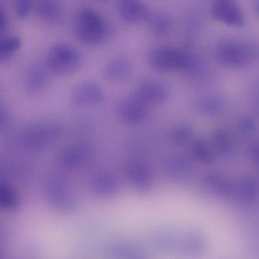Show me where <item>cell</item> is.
<instances>
[{
    "label": "cell",
    "mask_w": 259,
    "mask_h": 259,
    "mask_svg": "<svg viewBox=\"0 0 259 259\" xmlns=\"http://www.w3.org/2000/svg\"><path fill=\"white\" fill-rule=\"evenodd\" d=\"M199 109L205 114L214 115L221 110L222 104L220 100L213 96H204L197 101Z\"/></svg>",
    "instance_id": "22"
},
{
    "label": "cell",
    "mask_w": 259,
    "mask_h": 259,
    "mask_svg": "<svg viewBox=\"0 0 259 259\" xmlns=\"http://www.w3.org/2000/svg\"><path fill=\"white\" fill-rule=\"evenodd\" d=\"M190 157L193 162L204 166H213L217 162L215 152L202 138L197 139L192 143Z\"/></svg>",
    "instance_id": "16"
},
{
    "label": "cell",
    "mask_w": 259,
    "mask_h": 259,
    "mask_svg": "<svg viewBox=\"0 0 259 259\" xmlns=\"http://www.w3.org/2000/svg\"><path fill=\"white\" fill-rule=\"evenodd\" d=\"M147 105L134 96L120 100L116 105V112L123 121L137 124L144 121L147 116Z\"/></svg>",
    "instance_id": "12"
},
{
    "label": "cell",
    "mask_w": 259,
    "mask_h": 259,
    "mask_svg": "<svg viewBox=\"0 0 259 259\" xmlns=\"http://www.w3.org/2000/svg\"><path fill=\"white\" fill-rule=\"evenodd\" d=\"M21 40L17 36L2 38L0 42V63L7 62L20 49Z\"/></svg>",
    "instance_id": "19"
},
{
    "label": "cell",
    "mask_w": 259,
    "mask_h": 259,
    "mask_svg": "<svg viewBox=\"0 0 259 259\" xmlns=\"http://www.w3.org/2000/svg\"><path fill=\"white\" fill-rule=\"evenodd\" d=\"M214 146L220 155H227L231 151L233 147L230 137L223 130H217L214 135Z\"/></svg>",
    "instance_id": "21"
},
{
    "label": "cell",
    "mask_w": 259,
    "mask_h": 259,
    "mask_svg": "<svg viewBox=\"0 0 259 259\" xmlns=\"http://www.w3.org/2000/svg\"><path fill=\"white\" fill-rule=\"evenodd\" d=\"M122 171L128 185L136 193L146 195L155 190L156 174L146 161L139 158L127 159L122 164Z\"/></svg>",
    "instance_id": "2"
},
{
    "label": "cell",
    "mask_w": 259,
    "mask_h": 259,
    "mask_svg": "<svg viewBox=\"0 0 259 259\" xmlns=\"http://www.w3.org/2000/svg\"><path fill=\"white\" fill-rule=\"evenodd\" d=\"M117 9L123 21L127 23H136L150 16L147 6L141 0H118Z\"/></svg>",
    "instance_id": "15"
},
{
    "label": "cell",
    "mask_w": 259,
    "mask_h": 259,
    "mask_svg": "<svg viewBox=\"0 0 259 259\" xmlns=\"http://www.w3.org/2000/svg\"><path fill=\"white\" fill-rule=\"evenodd\" d=\"M193 161L190 157L176 154L166 158L161 164L164 177L168 181L178 183L187 182L194 175Z\"/></svg>",
    "instance_id": "8"
},
{
    "label": "cell",
    "mask_w": 259,
    "mask_h": 259,
    "mask_svg": "<svg viewBox=\"0 0 259 259\" xmlns=\"http://www.w3.org/2000/svg\"><path fill=\"white\" fill-rule=\"evenodd\" d=\"M79 52L71 45L59 43L51 47L48 52L46 65L52 72L61 76L76 72L81 66Z\"/></svg>",
    "instance_id": "5"
},
{
    "label": "cell",
    "mask_w": 259,
    "mask_h": 259,
    "mask_svg": "<svg viewBox=\"0 0 259 259\" xmlns=\"http://www.w3.org/2000/svg\"><path fill=\"white\" fill-rule=\"evenodd\" d=\"M254 54V51L250 46L232 40L221 42L216 49V56L219 61L230 67L245 65Z\"/></svg>",
    "instance_id": "7"
},
{
    "label": "cell",
    "mask_w": 259,
    "mask_h": 259,
    "mask_svg": "<svg viewBox=\"0 0 259 259\" xmlns=\"http://www.w3.org/2000/svg\"><path fill=\"white\" fill-rule=\"evenodd\" d=\"M103 1H107V0H103Z\"/></svg>",
    "instance_id": "30"
},
{
    "label": "cell",
    "mask_w": 259,
    "mask_h": 259,
    "mask_svg": "<svg viewBox=\"0 0 259 259\" xmlns=\"http://www.w3.org/2000/svg\"><path fill=\"white\" fill-rule=\"evenodd\" d=\"M34 3V0H17L15 7L17 15L21 18L26 17L31 12Z\"/></svg>",
    "instance_id": "24"
},
{
    "label": "cell",
    "mask_w": 259,
    "mask_h": 259,
    "mask_svg": "<svg viewBox=\"0 0 259 259\" xmlns=\"http://www.w3.org/2000/svg\"><path fill=\"white\" fill-rule=\"evenodd\" d=\"M256 9H257V12L259 13V0L257 1V3H256Z\"/></svg>",
    "instance_id": "28"
},
{
    "label": "cell",
    "mask_w": 259,
    "mask_h": 259,
    "mask_svg": "<svg viewBox=\"0 0 259 259\" xmlns=\"http://www.w3.org/2000/svg\"><path fill=\"white\" fill-rule=\"evenodd\" d=\"M167 244L168 251H176L184 255H195L205 250L206 241L203 234L193 228L177 229L169 226Z\"/></svg>",
    "instance_id": "3"
},
{
    "label": "cell",
    "mask_w": 259,
    "mask_h": 259,
    "mask_svg": "<svg viewBox=\"0 0 259 259\" xmlns=\"http://www.w3.org/2000/svg\"><path fill=\"white\" fill-rule=\"evenodd\" d=\"M111 254L118 258H142L147 254V249L141 241L135 239H121L110 243L108 246Z\"/></svg>",
    "instance_id": "13"
},
{
    "label": "cell",
    "mask_w": 259,
    "mask_h": 259,
    "mask_svg": "<svg viewBox=\"0 0 259 259\" xmlns=\"http://www.w3.org/2000/svg\"><path fill=\"white\" fill-rule=\"evenodd\" d=\"M7 18L6 13L3 8L1 9V26L0 33L2 36L6 31L7 28Z\"/></svg>",
    "instance_id": "26"
},
{
    "label": "cell",
    "mask_w": 259,
    "mask_h": 259,
    "mask_svg": "<svg viewBox=\"0 0 259 259\" xmlns=\"http://www.w3.org/2000/svg\"><path fill=\"white\" fill-rule=\"evenodd\" d=\"M35 5L38 15L44 20L56 23L61 20L62 10L56 0H37Z\"/></svg>",
    "instance_id": "18"
},
{
    "label": "cell",
    "mask_w": 259,
    "mask_h": 259,
    "mask_svg": "<svg viewBox=\"0 0 259 259\" xmlns=\"http://www.w3.org/2000/svg\"><path fill=\"white\" fill-rule=\"evenodd\" d=\"M168 90L159 81L146 79L140 83L134 96L146 105H157L163 103L167 99Z\"/></svg>",
    "instance_id": "10"
},
{
    "label": "cell",
    "mask_w": 259,
    "mask_h": 259,
    "mask_svg": "<svg viewBox=\"0 0 259 259\" xmlns=\"http://www.w3.org/2000/svg\"><path fill=\"white\" fill-rule=\"evenodd\" d=\"M211 13L214 19L230 26L240 27L244 23L243 13L234 1L215 2Z\"/></svg>",
    "instance_id": "11"
},
{
    "label": "cell",
    "mask_w": 259,
    "mask_h": 259,
    "mask_svg": "<svg viewBox=\"0 0 259 259\" xmlns=\"http://www.w3.org/2000/svg\"><path fill=\"white\" fill-rule=\"evenodd\" d=\"M131 64L127 57L120 56L112 59L105 67L103 75L111 81H119L126 79L130 74Z\"/></svg>",
    "instance_id": "17"
},
{
    "label": "cell",
    "mask_w": 259,
    "mask_h": 259,
    "mask_svg": "<svg viewBox=\"0 0 259 259\" xmlns=\"http://www.w3.org/2000/svg\"><path fill=\"white\" fill-rule=\"evenodd\" d=\"M149 62L154 69L161 71L176 70L189 71L196 62L187 53L165 47L154 49L149 55Z\"/></svg>",
    "instance_id": "6"
},
{
    "label": "cell",
    "mask_w": 259,
    "mask_h": 259,
    "mask_svg": "<svg viewBox=\"0 0 259 259\" xmlns=\"http://www.w3.org/2000/svg\"><path fill=\"white\" fill-rule=\"evenodd\" d=\"M151 27L153 31L158 35L162 36L167 33L170 27L169 19L164 15L157 14L151 20Z\"/></svg>",
    "instance_id": "23"
},
{
    "label": "cell",
    "mask_w": 259,
    "mask_h": 259,
    "mask_svg": "<svg viewBox=\"0 0 259 259\" xmlns=\"http://www.w3.org/2000/svg\"><path fill=\"white\" fill-rule=\"evenodd\" d=\"M234 1V0H215V2Z\"/></svg>",
    "instance_id": "29"
},
{
    "label": "cell",
    "mask_w": 259,
    "mask_h": 259,
    "mask_svg": "<svg viewBox=\"0 0 259 259\" xmlns=\"http://www.w3.org/2000/svg\"><path fill=\"white\" fill-rule=\"evenodd\" d=\"M74 30L78 40L88 45L100 43L105 36L106 28L102 18L89 9L80 10L74 21Z\"/></svg>",
    "instance_id": "4"
},
{
    "label": "cell",
    "mask_w": 259,
    "mask_h": 259,
    "mask_svg": "<svg viewBox=\"0 0 259 259\" xmlns=\"http://www.w3.org/2000/svg\"><path fill=\"white\" fill-rule=\"evenodd\" d=\"M60 126L54 122L44 121L30 124L21 132L18 144L23 150L36 152L53 144L60 136Z\"/></svg>",
    "instance_id": "1"
},
{
    "label": "cell",
    "mask_w": 259,
    "mask_h": 259,
    "mask_svg": "<svg viewBox=\"0 0 259 259\" xmlns=\"http://www.w3.org/2000/svg\"><path fill=\"white\" fill-rule=\"evenodd\" d=\"M191 127L187 124H180L172 128L170 138L176 145L182 146L188 144L192 137Z\"/></svg>",
    "instance_id": "20"
},
{
    "label": "cell",
    "mask_w": 259,
    "mask_h": 259,
    "mask_svg": "<svg viewBox=\"0 0 259 259\" xmlns=\"http://www.w3.org/2000/svg\"><path fill=\"white\" fill-rule=\"evenodd\" d=\"M48 68L42 63L35 62L30 65L24 75V87L30 94H36L45 90L49 82Z\"/></svg>",
    "instance_id": "14"
},
{
    "label": "cell",
    "mask_w": 259,
    "mask_h": 259,
    "mask_svg": "<svg viewBox=\"0 0 259 259\" xmlns=\"http://www.w3.org/2000/svg\"><path fill=\"white\" fill-rule=\"evenodd\" d=\"M242 127L247 130H250L254 128V121L250 118H245L242 120L241 123Z\"/></svg>",
    "instance_id": "27"
},
{
    "label": "cell",
    "mask_w": 259,
    "mask_h": 259,
    "mask_svg": "<svg viewBox=\"0 0 259 259\" xmlns=\"http://www.w3.org/2000/svg\"><path fill=\"white\" fill-rule=\"evenodd\" d=\"M9 114L6 106L1 104L0 109V130L1 132L7 129L9 123Z\"/></svg>",
    "instance_id": "25"
},
{
    "label": "cell",
    "mask_w": 259,
    "mask_h": 259,
    "mask_svg": "<svg viewBox=\"0 0 259 259\" xmlns=\"http://www.w3.org/2000/svg\"><path fill=\"white\" fill-rule=\"evenodd\" d=\"M105 95L102 88L92 81H84L76 84L70 94V100L76 107L96 106L102 103Z\"/></svg>",
    "instance_id": "9"
}]
</instances>
